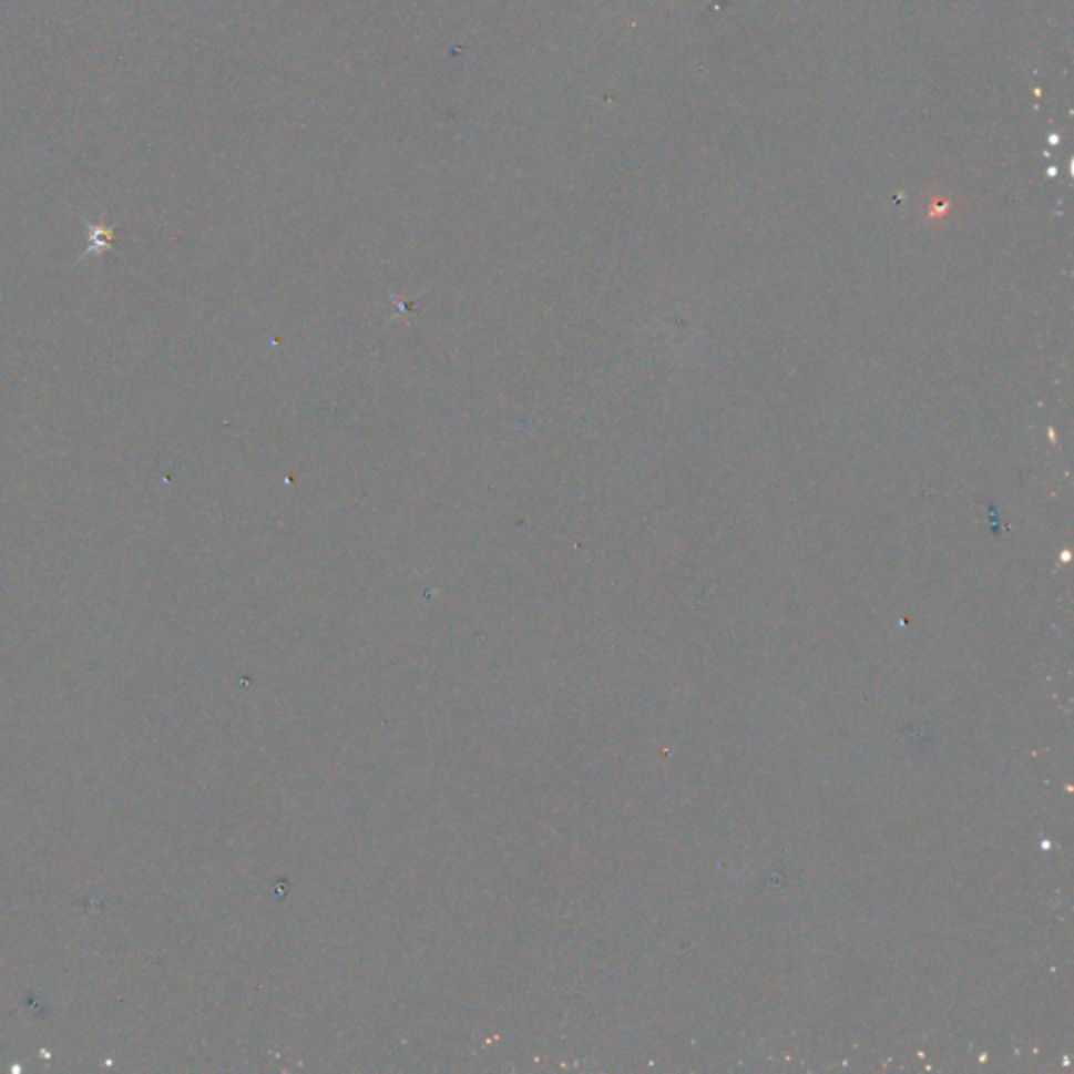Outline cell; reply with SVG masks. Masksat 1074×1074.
<instances>
[{
  "mask_svg": "<svg viewBox=\"0 0 1074 1074\" xmlns=\"http://www.w3.org/2000/svg\"><path fill=\"white\" fill-rule=\"evenodd\" d=\"M89 227V244L84 248V253L80 255V260L84 256L91 255H103L108 250L114 248V229L112 227H105V225H93V223H86Z\"/></svg>",
  "mask_w": 1074,
  "mask_h": 1074,
  "instance_id": "1",
  "label": "cell"
}]
</instances>
